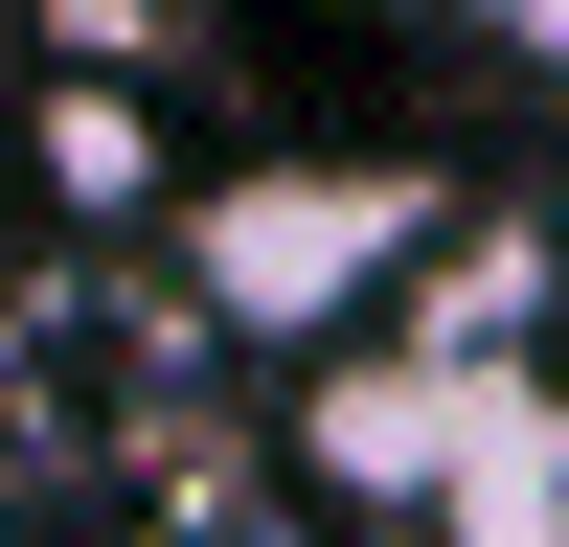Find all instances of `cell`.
Listing matches in <instances>:
<instances>
[{
  "label": "cell",
  "instance_id": "6da1fadb",
  "mask_svg": "<svg viewBox=\"0 0 569 547\" xmlns=\"http://www.w3.org/2000/svg\"><path fill=\"white\" fill-rule=\"evenodd\" d=\"M410 251H456V182L433 160H251L182 206V297L228 342H365L410 297Z\"/></svg>",
  "mask_w": 569,
  "mask_h": 547
},
{
  "label": "cell",
  "instance_id": "7a4b0ae2",
  "mask_svg": "<svg viewBox=\"0 0 569 547\" xmlns=\"http://www.w3.org/2000/svg\"><path fill=\"white\" fill-rule=\"evenodd\" d=\"M479 23H501V46H525V69H569V0H479Z\"/></svg>",
  "mask_w": 569,
  "mask_h": 547
}]
</instances>
